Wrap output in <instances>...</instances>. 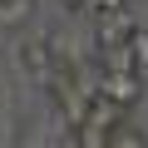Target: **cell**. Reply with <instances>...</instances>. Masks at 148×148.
Returning a JSON list of instances; mask_svg holds the SVG:
<instances>
[{
	"label": "cell",
	"mask_w": 148,
	"mask_h": 148,
	"mask_svg": "<svg viewBox=\"0 0 148 148\" xmlns=\"http://www.w3.org/2000/svg\"><path fill=\"white\" fill-rule=\"evenodd\" d=\"M119 119H128V109H119L114 99L94 94V99H89V114H84V123H79V133H74V143H94V148H104V138H109V128H114Z\"/></svg>",
	"instance_id": "obj_1"
},
{
	"label": "cell",
	"mask_w": 148,
	"mask_h": 148,
	"mask_svg": "<svg viewBox=\"0 0 148 148\" xmlns=\"http://www.w3.org/2000/svg\"><path fill=\"white\" fill-rule=\"evenodd\" d=\"M99 94L114 99L119 109H133L143 99V74L138 69H99Z\"/></svg>",
	"instance_id": "obj_2"
},
{
	"label": "cell",
	"mask_w": 148,
	"mask_h": 148,
	"mask_svg": "<svg viewBox=\"0 0 148 148\" xmlns=\"http://www.w3.org/2000/svg\"><path fill=\"white\" fill-rule=\"evenodd\" d=\"M133 15H128V5L123 10H99L94 15V49H104V45H123L128 35H133Z\"/></svg>",
	"instance_id": "obj_3"
},
{
	"label": "cell",
	"mask_w": 148,
	"mask_h": 148,
	"mask_svg": "<svg viewBox=\"0 0 148 148\" xmlns=\"http://www.w3.org/2000/svg\"><path fill=\"white\" fill-rule=\"evenodd\" d=\"M104 148H148V133H143V128H133V123H123V119H119V123H114V128H109V138H104Z\"/></svg>",
	"instance_id": "obj_4"
},
{
	"label": "cell",
	"mask_w": 148,
	"mask_h": 148,
	"mask_svg": "<svg viewBox=\"0 0 148 148\" xmlns=\"http://www.w3.org/2000/svg\"><path fill=\"white\" fill-rule=\"evenodd\" d=\"M35 10V0H0V30H10V25H25Z\"/></svg>",
	"instance_id": "obj_5"
},
{
	"label": "cell",
	"mask_w": 148,
	"mask_h": 148,
	"mask_svg": "<svg viewBox=\"0 0 148 148\" xmlns=\"http://www.w3.org/2000/svg\"><path fill=\"white\" fill-rule=\"evenodd\" d=\"M99 59H104V69H133V45H128V40H123V45H104Z\"/></svg>",
	"instance_id": "obj_6"
},
{
	"label": "cell",
	"mask_w": 148,
	"mask_h": 148,
	"mask_svg": "<svg viewBox=\"0 0 148 148\" xmlns=\"http://www.w3.org/2000/svg\"><path fill=\"white\" fill-rule=\"evenodd\" d=\"M128 45H133V69L143 74V79H148V25H133Z\"/></svg>",
	"instance_id": "obj_7"
},
{
	"label": "cell",
	"mask_w": 148,
	"mask_h": 148,
	"mask_svg": "<svg viewBox=\"0 0 148 148\" xmlns=\"http://www.w3.org/2000/svg\"><path fill=\"white\" fill-rule=\"evenodd\" d=\"M128 0H89V15H99V10H123Z\"/></svg>",
	"instance_id": "obj_8"
},
{
	"label": "cell",
	"mask_w": 148,
	"mask_h": 148,
	"mask_svg": "<svg viewBox=\"0 0 148 148\" xmlns=\"http://www.w3.org/2000/svg\"><path fill=\"white\" fill-rule=\"evenodd\" d=\"M64 10H89V0H59Z\"/></svg>",
	"instance_id": "obj_9"
}]
</instances>
